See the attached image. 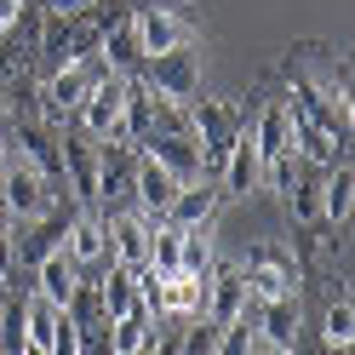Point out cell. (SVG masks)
<instances>
[{
  "instance_id": "1",
  "label": "cell",
  "mask_w": 355,
  "mask_h": 355,
  "mask_svg": "<svg viewBox=\"0 0 355 355\" xmlns=\"http://www.w3.org/2000/svg\"><path fill=\"white\" fill-rule=\"evenodd\" d=\"M138 80L149 86L155 98H166V103H189V98H201V63H195L189 46L149 52V58L138 63Z\"/></svg>"
},
{
  "instance_id": "2",
  "label": "cell",
  "mask_w": 355,
  "mask_h": 355,
  "mask_svg": "<svg viewBox=\"0 0 355 355\" xmlns=\"http://www.w3.org/2000/svg\"><path fill=\"white\" fill-rule=\"evenodd\" d=\"M189 121H195V144H201V172L218 178V166H224V155L235 144V132L247 121H241L230 103H218V98H189Z\"/></svg>"
},
{
  "instance_id": "3",
  "label": "cell",
  "mask_w": 355,
  "mask_h": 355,
  "mask_svg": "<svg viewBox=\"0 0 355 355\" xmlns=\"http://www.w3.org/2000/svg\"><path fill=\"white\" fill-rule=\"evenodd\" d=\"M6 144H12V161H17V166L40 172L58 195H69V184H63V144H58V132L40 121V115H35V121H17V132H12Z\"/></svg>"
},
{
  "instance_id": "4",
  "label": "cell",
  "mask_w": 355,
  "mask_h": 355,
  "mask_svg": "<svg viewBox=\"0 0 355 355\" xmlns=\"http://www.w3.org/2000/svg\"><path fill=\"white\" fill-rule=\"evenodd\" d=\"M98 75H103V58H75V63H63V69H52L46 86H40V115H46V121L75 115Z\"/></svg>"
},
{
  "instance_id": "5",
  "label": "cell",
  "mask_w": 355,
  "mask_h": 355,
  "mask_svg": "<svg viewBox=\"0 0 355 355\" xmlns=\"http://www.w3.org/2000/svg\"><path fill=\"white\" fill-rule=\"evenodd\" d=\"M126 86H132V75H115V69H103V75L92 80L86 103L75 109L86 138H98V144H103V138H115V132H121V115H126Z\"/></svg>"
},
{
  "instance_id": "6",
  "label": "cell",
  "mask_w": 355,
  "mask_h": 355,
  "mask_svg": "<svg viewBox=\"0 0 355 355\" xmlns=\"http://www.w3.org/2000/svg\"><path fill=\"white\" fill-rule=\"evenodd\" d=\"M241 275H247V298L252 304H270V298L298 293V263L286 258L281 247H252L247 263H241Z\"/></svg>"
},
{
  "instance_id": "7",
  "label": "cell",
  "mask_w": 355,
  "mask_h": 355,
  "mask_svg": "<svg viewBox=\"0 0 355 355\" xmlns=\"http://www.w3.org/2000/svg\"><path fill=\"white\" fill-rule=\"evenodd\" d=\"M132 29H138V46H144V58L149 52H172V46H189L195 40V29L178 17L172 6H161V0H138L132 6Z\"/></svg>"
},
{
  "instance_id": "8",
  "label": "cell",
  "mask_w": 355,
  "mask_h": 355,
  "mask_svg": "<svg viewBox=\"0 0 355 355\" xmlns=\"http://www.w3.org/2000/svg\"><path fill=\"white\" fill-rule=\"evenodd\" d=\"M52 184H46V178H40V172H29V166H6V172H0V207H6V218H17V224H29V218H40V212H46L52 207Z\"/></svg>"
},
{
  "instance_id": "9",
  "label": "cell",
  "mask_w": 355,
  "mask_h": 355,
  "mask_svg": "<svg viewBox=\"0 0 355 355\" xmlns=\"http://www.w3.org/2000/svg\"><path fill=\"white\" fill-rule=\"evenodd\" d=\"M138 149L149 155V161H161V166L178 178V184H189V178H207V172H201V144H195V126H189V132L155 126V132H149V138H144Z\"/></svg>"
},
{
  "instance_id": "10",
  "label": "cell",
  "mask_w": 355,
  "mask_h": 355,
  "mask_svg": "<svg viewBox=\"0 0 355 355\" xmlns=\"http://www.w3.org/2000/svg\"><path fill=\"white\" fill-rule=\"evenodd\" d=\"M161 218H144L138 207L132 212H109L103 230H109V263H126V270H144L149 263V230Z\"/></svg>"
},
{
  "instance_id": "11",
  "label": "cell",
  "mask_w": 355,
  "mask_h": 355,
  "mask_svg": "<svg viewBox=\"0 0 355 355\" xmlns=\"http://www.w3.org/2000/svg\"><path fill=\"white\" fill-rule=\"evenodd\" d=\"M252 189H263V155L252 144V126H241L230 155H224V166H218V195H241L247 201Z\"/></svg>"
},
{
  "instance_id": "12",
  "label": "cell",
  "mask_w": 355,
  "mask_h": 355,
  "mask_svg": "<svg viewBox=\"0 0 355 355\" xmlns=\"http://www.w3.org/2000/svg\"><path fill=\"white\" fill-rule=\"evenodd\" d=\"M132 172H138V144L103 138L98 144V207L132 201Z\"/></svg>"
},
{
  "instance_id": "13",
  "label": "cell",
  "mask_w": 355,
  "mask_h": 355,
  "mask_svg": "<svg viewBox=\"0 0 355 355\" xmlns=\"http://www.w3.org/2000/svg\"><path fill=\"white\" fill-rule=\"evenodd\" d=\"M247 275H241V263H212V275H207V315L212 327H230L247 315Z\"/></svg>"
},
{
  "instance_id": "14",
  "label": "cell",
  "mask_w": 355,
  "mask_h": 355,
  "mask_svg": "<svg viewBox=\"0 0 355 355\" xmlns=\"http://www.w3.org/2000/svg\"><path fill=\"white\" fill-rule=\"evenodd\" d=\"M63 184H69L75 201L98 207V138H86V132H63Z\"/></svg>"
},
{
  "instance_id": "15",
  "label": "cell",
  "mask_w": 355,
  "mask_h": 355,
  "mask_svg": "<svg viewBox=\"0 0 355 355\" xmlns=\"http://www.w3.org/2000/svg\"><path fill=\"white\" fill-rule=\"evenodd\" d=\"M286 80H293V109H298V115H304L309 126H321L327 138H338V144H349V109H355V103H338V98H321L315 86H304L298 75H286Z\"/></svg>"
},
{
  "instance_id": "16",
  "label": "cell",
  "mask_w": 355,
  "mask_h": 355,
  "mask_svg": "<svg viewBox=\"0 0 355 355\" xmlns=\"http://www.w3.org/2000/svg\"><path fill=\"white\" fill-rule=\"evenodd\" d=\"M58 247H63V258H75L80 270H98V263H109V230H103V218L75 212Z\"/></svg>"
},
{
  "instance_id": "17",
  "label": "cell",
  "mask_w": 355,
  "mask_h": 355,
  "mask_svg": "<svg viewBox=\"0 0 355 355\" xmlns=\"http://www.w3.org/2000/svg\"><path fill=\"white\" fill-rule=\"evenodd\" d=\"M172 195H178V178L138 149V172H132V201H138V212H144V218H166Z\"/></svg>"
},
{
  "instance_id": "18",
  "label": "cell",
  "mask_w": 355,
  "mask_h": 355,
  "mask_svg": "<svg viewBox=\"0 0 355 355\" xmlns=\"http://www.w3.org/2000/svg\"><path fill=\"white\" fill-rule=\"evenodd\" d=\"M252 309H258L252 332H258L263 344H275V349H286V355H293V349H298V293L270 298V304H252Z\"/></svg>"
},
{
  "instance_id": "19",
  "label": "cell",
  "mask_w": 355,
  "mask_h": 355,
  "mask_svg": "<svg viewBox=\"0 0 355 355\" xmlns=\"http://www.w3.org/2000/svg\"><path fill=\"white\" fill-rule=\"evenodd\" d=\"M218 201H224V195H218V178H189V184H178L166 218H172L178 230H189V224H212Z\"/></svg>"
},
{
  "instance_id": "20",
  "label": "cell",
  "mask_w": 355,
  "mask_h": 355,
  "mask_svg": "<svg viewBox=\"0 0 355 355\" xmlns=\"http://www.w3.org/2000/svg\"><path fill=\"white\" fill-rule=\"evenodd\" d=\"M161 315L201 321V315H207V281H201V275H184V270L161 275Z\"/></svg>"
},
{
  "instance_id": "21",
  "label": "cell",
  "mask_w": 355,
  "mask_h": 355,
  "mask_svg": "<svg viewBox=\"0 0 355 355\" xmlns=\"http://www.w3.org/2000/svg\"><path fill=\"white\" fill-rule=\"evenodd\" d=\"M349 207H355V166L338 161L321 172V224L327 230H344L349 224Z\"/></svg>"
},
{
  "instance_id": "22",
  "label": "cell",
  "mask_w": 355,
  "mask_h": 355,
  "mask_svg": "<svg viewBox=\"0 0 355 355\" xmlns=\"http://www.w3.org/2000/svg\"><path fill=\"white\" fill-rule=\"evenodd\" d=\"M98 58H103V69H115V75H138L144 46H138V29H132V12H126V17H109Z\"/></svg>"
},
{
  "instance_id": "23",
  "label": "cell",
  "mask_w": 355,
  "mask_h": 355,
  "mask_svg": "<svg viewBox=\"0 0 355 355\" xmlns=\"http://www.w3.org/2000/svg\"><path fill=\"white\" fill-rule=\"evenodd\" d=\"M75 281H80V263H75V258H63V247H58V252H46V258L35 263V293H40V298H52L58 309L69 304Z\"/></svg>"
},
{
  "instance_id": "24",
  "label": "cell",
  "mask_w": 355,
  "mask_h": 355,
  "mask_svg": "<svg viewBox=\"0 0 355 355\" xmlns=\"http://www.w3.org/2000/svg\"><path fill=\"white\" fill-rule=\"evenodd\" d=\"M252 144H258L263 161L281 155V149H293V109H286V103H270V109L258 115V126H252Z\"/></svg>"
},
{
  "instance_id": "25",
  "label": "cell",
  "mask_w": 355,
  "mask_h": 355,
  "mask_svg": "<svg viewBox=\"0 0 355 355\" xmlns=\"http://www.w3.org/2000/svg\"><path fill=\"white\" fill-rule=\"evenodd\" d=\"M212 224H189L184 235H178V270H184V275H212Z\"/></svg>"
},
{
  "instance_id": "26",
  "label": "cell",
  "mask_w": 355,
  "mask_h": 355,
  "mask_svg": "<svg viewBox=\"0 0 355 355\" xmlns=\"http://www.w3.org/2000/svg\"><path fill=\"white\" fill-rule=\"evenodd\" d=\"M109 275H98L103 281V315L115 321V315H132L138 309V275L126 270V263H103Z\"/></svg>"
},
{
  "instance_id": "27",
  "label": "cell",
  "mask_w": 355,
  "mask_h": 355,
  "mask_svg": "<svg viewBox=\"0 0 355 355\" xmlns=\"http://www.w3.org/2000/svg\"><path fill=\"white\" fill-rule=\"evenodd\" d=\"M63 315H69L75 327H98V321H109V315H103V281L80 270V281H75L69 304H63Z\"/></svg>"
},
{
  "instance_id": "28",
  "label": "cell",
  "mask_w": 355,
  "mask_h": 355,
  "mask_svg": "<svg viewBox=\"0 0 355 355\" xmlns=\"http://www.w3.org/2000/svg\"><path fill=\"white\" fill-rule=\"evenodd\" d=\"M149 327H155V315H149V309L115 315V321H109V355H138V349L149 344Z\"/></svg>"
},
{
  "instance_id": "29",
  "label": "cell",
  "mask_w": 355,
  "mask_h": 355,
  "mask_svg": "<svg viewBox=\"0 0 355 355\" xmlns=\"http://www.w3.org/2000/svg\"><path fill=\"white\" fill-rule=\"evenodd\" d=\"M286 201H293V224H321V166H304L298 184L286 189Z\"/></svg>"
},
{
  "instance_id": "30",
  "label": "cell",
  "mask_w": 355,
  "mask_h": 355,
  "mask_svg": "<svg viewBox=\"0 0 355 355\" xmlns=\"http://www.w3.org/2000/svg\"><path fill=\"white\" fill-rule=\"evenodd\" d=\"M58 327H63V309H58L52 298L29 293V298H24V332H29V344H40V349H46Z\"/></svg>"
},
{
  "instance_id": "31",
  "label": "cell",
  "mask_w": 355,
  "mask_h": 355,
  "mask_svg": "<svg viewBox=\"0 0 355 355\" xmlns=\"http://www.w3.org/2000/svg\"><path fill=\"white\" fill-rule=\"evenodd\" d=\"M29 332H24V298H0V355H24Z\"/></svg>"
},
{
  "instance_id": "32",
  "label": "cell",
  "mask_w": 355,
  "mask_h": 355,
  "mask_svg": "<svg viewBox=\"0 0 355 355\" xmlns=\"http://www.w3.org/2000/svg\"><path fill=\"white\" fill-rule=\"evenodd\" d=\"M321 344H355V304H349V298L327 304V321H321Z\"/></svg>"
},
{
  "instance_id": "33",
  "label": "cell",
  "mask_w": 355,
  "mask_h": 355,
  "mask_svg": "<svg viewBox=\"0 0 355 355\" xmlns=\"http://www.w3.org/2000/svg\"><path fill=\"white\" fill-rule=\"evenodd\" d=\"M252 344H258V332H252L247 315H241V321H230V327H218L212 355H252Z\"/></svg>"
},
{
  "instance_id": "34",
  "label": "cell",
  "mask_w": 355,
  "mask_h": 355,
  "mask_svg": "<svg viewBox=\"0 0 355 355\" xmlns=\"http://www.w3.org/2000/svg\"><path fill=\"white\" fill-rule=\"evenodd\" d=\"M46 355H80V327L63 315V327L52 332V344H46Z\"/></svg>"
},
{
  "instance_id": "35",
  "label": "cell",
  "mask_w": 355,
  "mask_h": 355,
  "mask_svg": "<svg viewBox=\"0 0 355 355\" xmlns=\"http://www.w3.org/2000/svg\"><path fill=\"white\" fill-rule=\"evenodd\" d=\"M86 6H98V0H46V17H75V12H86Z\"/></svg>"
},
{
  "instance_id": "36",
  "label": "cell",
  "mask_w": 355,
  "mask_h": 355,
  "mask_svg": "<svg viewBox=\"0 0 355 355\" xmlns=\"http://www.w3.org/2000/svg\"><path fill=\"white\" fill-rule=\"evenodd\" d=\"M12 98H17V69L0 63V109H12Z\"/></svg>"
},
{
  "instance_id": "37",
  "label": "cell",
  "mask_w": 355,
  "mask_h": 355,
  "mask_svg": "<svg viewBox=\"0 0 355 355\" xmlns=\"http://www.w3.org/2000/svg\"><path fill=\"white\" fill-rule=\"evenodd\" d=\"M24 6H29V0H0V29H6V24H12V17H17V12H24Z\"/></svg>"
},
{
  "instance_id": "38",
  "label": "cell",
  "mask_w": 355,
  "mask_h": 355,
  "mask_svg": "<svg viewBox=\"0 0 355 355\" xmlns=\"http://www.w3.org/2000/svg\"><path fill=\"white\" fill-rule=\"evenodd\" d=\"M12 166V144H6V132H0V172Z\"/></svg>"
},
{
  "instance_id": "39",
  "label": "cell",
  "mask_w": 355,
  "mask_h": 355,
  "mask_svg": "<svg viewBox=\"0 0 355 355\" xmlns=\"http://www.w3.org/2000/svg\"><path fill=\"white\" fill-rule=\"evenodd\" d=\"M252 355H286V349H275V344H263V338H258V344H252Z\"/></svg>"
},
{
  "instance_id": "40",
  "label": "cell",
  "mask_w": 355,
  "mask_h": 355,
  "mask_svg": "<svg viewBox=\"0 0 355 355\" xmlns=\"http://www.w3.org/2000/svg\"><path fill=\"white\" fill-rule=\"evenodd\" d=\"M321 355H349V344H321Z\"/></svg>"
},
{
  "instance_id": "41",
  "label": "cell",
  "mask_w": 355,
  "mask_h": 355,
  "mask_svg": "<svg viewBox=\"0 0 355 355\" xmlns=\"http://www.w3.org/2000/svg\"><path fill=\"white\" fill-rule=\"evenodd\" d=\"M24 355H46V349H40V344H29V349H24Z\"/></svg>"
},
{
  "instance_id": "42",
  "label": "cell",
  "mask_w": 355,
  "mask_h": 355,
  "mask_svg": "<svg viewBox=\"0 0 355 355\" xmlns=\"http://www.w3.org/2000/svg\"><path fill=\"white\" fill-rule=\"evenodd\" d=\"M0 298H6V275H0Z\"/></svg>"
}]
</instances>
